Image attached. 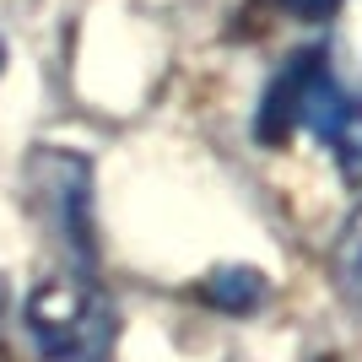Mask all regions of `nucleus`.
I'll use <instances>...</instances> for the list:
<instances>
[{
  "label": "nucleus",
  "instance_id": "f257e3e1",
  "mask_svg": "<svg viewBox=\"0 0 362 362\" xmlns=\"http://www.w3.org/2000/svg\"><path fill=\"white\" fill-rule=\"evenodd\" d=\"M28 335L44 362H114V303L92 276H49L22 308Z\"/></svg>",
  "mask_w": 362,
  "mask_h": 362
},
{
  "label": "nucleus",
  "instance_id": "f03ea898",
  "mask_svg": "<svg viewBox=\"0 0 362 362\" xmlns=\"http://www.w3.org/2000/svg\"><path fill=\"white\" fill-rule=\"evenodd\" d=\"M28 179L44 222L60 233V243L81 265H92V255H98V243H92V163L81 151L49 146V151H33Z\"/></svg>",
  "mask_w": 362,
  "mask_h": 362
},
{
  "label": "nucleus",
  "instance_id": "7ed1b4c3",
  "mask_svg": "<svg viewBox=\"0 0 362 362\" xmlns=\"http://www.w3.org/2000/svg\"><path fill=\"white\" fill-rule=\"evenodd\" d=\"M319 49H303V54H292L281 71H276V81L265 87V98H259V114H255V136L271 141V146H281V141L298 130V98H303V81H308V71H314Z\"/></svg>",
  "mask_w": 362,
  "mask_h": 362
},
{
  "label": "nucleus",
  "instance_id": "20e7f679",
  "mask_svg": "<svg viewBox=\"0 0 362 362\" xmlns=\"http://www.w3.org/2000/svg\"><path fill=\"white\" fill-rule=\"evenodd\" d=\"M200 298L222 314H259L271 303V276H259L255 265H216L200 281Z\"/></svg>",
  "mask_w": 362,
  "mask_h": 362
},
{
  "label": "nucleus",
  "instance_id": "39448f33",
  "mask_svg": "<svg viewBox=\"0 0 362 362\" xmlns=\"http://www.w3.org/2000/svg\"><path fill=\"white\" fill-rule=\"evenodd\" d=\"M325 146H330L335 168L346 184H362V98H346V108L335 114V124L325 130Z\"/></svg>",
  "mask_w": 362,
  "mask_h": 362
},
{
  "label": "nucleus",
  "instance_id": "423d86ee",
  "mask_svg": "<svg viewBox=\"0 0 362 362\" xmlns=\"http://www.w3.org/2000/svg\"><path fill=\"white\" fill-rule=\"evenodd\" d=\"M335 265H341V281H346V292L362 303V206L351 211L346 233H341V249H335Z\"/></svg>",
  "mask_w": 362,
  "mask_h": 362
},
{
  "label": "nucleus",
  "instance_id": "0eeeda50",
  "mask_svg": "<svg viewBox=\"0 0 362 362\" xmlns=\"http://www.w3.org/2000/svg\"><path fill=\"white\" fill-rule=\"evenodd\" d=\"M287 16H298V22H325V16L341 11V0H276Z\"/></svg>",
  "mask_w": 362,
  "mask_h": 362
},
{
  "label": "nucleus",
  "instance_id": "6e6552de",
  "mask_svg": "<svg viewBox=\"0 0 362 362\" xmlns=\"http://www.w3.org/2000/svg\"><path fill=\"white\" fill-rule=\"evenodd\" d=\"M0 71H6V44H0Z\"/></svg>",
  "mask_w": 362,
  "mask_h": 362
}]
</instances>
